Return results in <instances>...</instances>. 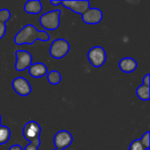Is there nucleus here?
Returning a JSON list of instances; mask_svg holds the SVG:
<instances>
[{
	"label": "nucleus",
	"mask_w": 150,
	"mask_h": 150,
	"mask_svg": "<svg viewBox=\"0 0 150 150\" xmlns=\"http://www.w3.org/2000/svg\"><path fill=\"white\" fill-rule=\"evenodd\" d=\"M37 40H40L41 41H48L50 40V37L46 31H39L33 25L27 24L23 26L15 35L14 43L18 46L25 44L32 45Z\"/></svg>",
	"instance_id": "f257e3e1"
},
{
	"label": "nucleus",
	"mask_w": 150,
	"mask_h": 150,
	"mask_svg": "<svg viewBox=\"0 0 150 150\" xmlns=\"http://www.w3.org/2000/svg\"><path fill=\"white\" fill-rule=\"evenodd\" d=\"M61 13L62 11L60 9L46 12L40 18V25L45 30H50V31L56 30L60 26Z\"/></svg>",
	"instance_id": "f03ea898"
},
{
	"label": "nucleus",
	"mask_w": 150,
	"mask_h": 150,
	"mask_svg": "<svg viewBox=\"0 0 150 150\" xmlns=\"http://www.w3.org/2000/svg\"><path fill=\"white\" fill-rule=\"evenodd\" d=\"M70 45L65 39L54 40L49 48V54L54 59H62L69 52Z\"/></svg>",
	"instance_id": "7ed1b4c3"
},
{
	"label": "nucleus",
	"mask_w": 150,
	"mask_h": 150,
	"mask_svg": "<svg viewBox=\"0 0 150 150\" xmlns=\"http://www.w3.org/2000/svg\"><path fill=\"white\" fill-rule=\"evenodd\" d=\"M87 57L93 67L99 68L103 66L106 61V52L102 47H93L89 50Z\"/></svg>",
	"instance_id": "20e7f679"
},
{
	"label": "nucleus",
	"mask_w": 150,
	"mask_h": 150,
	"mask_svg": "<svg viewBox=\"0 0 150 150\" xmlns=\"http://www.w3.org/2000/svg\"><path fill=\"white\" fill-rule=\"evenodd\" d=\"M15 69L17 71H23L33 64V56L31 53L25 50H17L15 51Z\"/></svg>",
	"instance_id": "39448f33"
},
{
	"label": "nucleus",
	"mask_w": 150,
	"mask_h": 150,
	"mask_svg": "<svg viewBox=\"0 0 150 150\" xmlns=\"http://www.w3.org/2000/svg\"><path fill=\"white\" fill-rule=\"evenodd\" d=\"M41 134L40 125L33 120L28 121L23 127V136L26 141L33 142L40 138Z\"/></svg>",
	"instance_id": "423d86ee"
},
{
	"label": "nucleus",
	"mask_w": 150,
	"mask_h": 150,
	"mask_svg": "<svg viewBox=\"0 0 150 150\" xmlns=\"http://www.w3.org/2000/svg\"><path fill=\"white\" fill-rule=\"evenodd\" d=\"M73 142L72 134L67 130H62L55 134L54 137V145L56 149H65Z\"/></svg>",
	"instance_id": "0eeeda50"
},
{
	"label": "nucleus",
	"mask_w": 150,
	"mask_h": 150,
	"mask_svg": "<svg viewBox=\"0 0 150 150\" xmlns=\"http://www.w3.org/2000/svg\"><path fill=\"white\" fill-rule=\"evenodd\" d=\"M61 4H62L65 8L69 9L73 12L76 14H83L88 9L91 8L90 6V1L88 0H78V1H61Z\"/></svg>",
	"instance_id": "6e6552de"
},
{
	"label": "nucleus",
	"mask_w": 150,
	"mask_h": 150,
	"mask_svg": "<svg viewBox=\"0 0 150 150\" xmlns=\"http://www.w3.org/2000/svg\"><path fill=\"white\" fill-rule=\"evenodd\" d=\"M11 86H12L13 91L17 94H18L19 96H22V97L28 96L32 91L31 84L29 83L27 79H25V77H22V76L16 77L12 81Z\"/></svg>",
	"instance_id": "1a4fd4ad"
},
{
	"label": "nucleus",
	"mask_w": 150,
	"mask_h": 150,
	"mask_svg": "<svg viewBox=\"0 0 150 150\" xmlns=\"http://www.w3.org/2000/svg\"><path fill=\"white\" fill-rule=\"evenodd\" d=\"M83 21L88 25H97L103 19V11L98 8H90L82 14Z\"/></svg>",
	"instance_id": "9d476101"
},
{
	"label": "nucleus",
	"mask_w": 150,
	"mask_h": 150,
	"mask_svg": "<svg viewBox=\"0 0 150 150\" xmlns=\"http://www.w3.org/2000/svg\"><path fill=\"white\" fill-rule=\"evenodd\" d=\"M28 71H29L30 76H33V78L43 77V76H47V74L48 73L47 67L42 62H37V63L31 64L30 67L28 68Z\"/></svg>",
	"instance_id": "9b49d317"
},
{
	"label": "nucleus",
	"mask_w": 150,
	"mask_h": 150,
	"mask_svg": "<svg viewBox=\"0 0 150 150\" xmlns=\"http://www.w3.org/2000/svg\"><path fill=\"white\" fill-rule=\"evenodd\" d=\"M137 62L131 57H125L121 59L119 62V67L122 72L132 73L137 69Z\"/></svg>",
	"instance_id": "f8f14e48"
},
{
	"label": "nucleus",
	"mask_w": 150,
	"mask_h": 150,
	"mask_svg": "<svg viewBox=\"0 0 150 150\" xmlns=\"http://www.w3.org/2000/svg\"><path fill=\"white\" fill-rule=\"evenodd\" d=\"M24 10L29 14H39L42 11V4L40 0H28L25 4Z\"/></svg>",
	"instance_id": "ddd939ff"
},
{
	"label": "nucleus",
	"mask_w": 150,
	"mask_h": 150,
	"mask_svg": "<svg viewBox=\"0 0 150 150\" xmlns=\"http://www.w3.org/2000/svg\"><path fill=\"white\" fill-rule=\"evenodd\" d=\"M136 95L141 100L149 101L150 99V87L144 84L140 85L136 90Z\"/></svg>",
	"instance_id": "4468645a"
},
{
	"label": "nucleus",
	"mask_w": 150,
	"mask_h": 150,
	"mask_svg": "<svg viewBox=\"0 0 150 150\" xmlns=\"http://www.w3.org/2000/svg\"><path fill=\"white\" fill-rule=\"evenodd\" d=\"M47 81L50 84L52 85H56L59 84L62 81V75L56 70H52L47 74Z\"/></svg>",
	"instance_id": "2eb2a0df"
},
{
	"label": "nucleus",
	"mask_w": 150,
	"mask_h": 150,
	"mask_svg": "<svg viewBox=\"0 0 150 150\" xmlns=\"http://www.w3.org/2000/svg\"><path fill=\"white\" fill-rule=\"evenodd\" d=\"M11 138V130L5 126L0 125V145L6 144Z\"/></svg>",
	"instance_id": "dca6fc26"
},
{
	"label": "nucleus",
	"mask_w": 150,
	"mask_h": 150,
	"mask_svg": "<svg viewBox=\"0 0 150 150\" xmlns=\"http://www.w3.org/2000/svg\"><path fill=\"white\" fill-rule=\"evenodd\" d=\"M142 143V145L145 148V149H150V132H146L142 138L139 140Z\"/></svg>",
	"instance_id": "f3484780"
},
{
	"label": "nucleus",
	"mask_w": 150,
	"mask_h": 150,
	"mask_svg": "<svg viewBox=\"0 0 150 150\" xmlns=\"http://www.w3.org/2000/svg\"><path fill=\"white\" fill-rule=\"evenodd\" d=\"M40 146V139L39 138L33 142H30L23 150H39Z\"/></svg>",
	"instance_id": "a211bd4d"
},
{
	"label": "nucleus",
	"mask_w": 150,
	"mask_h": 150,
	"mask_svg": "<svg viewBox=\"0 0 150 150\" xmlns=\"http://www.w3.org/2000/svg\"><path fill=\"white\" fill-rule=\"evenodd\" d=\"M11 18V11L8 9L0 10V22L6 23Z\"/></svg>",
	"instance_id": "6ab92c4d"
},
{
	"label": "nucleus",
	"mask_w": 150,
	"mask_h": 150,
	"mask_svg": "<svg viewBox=\"0 0 150 150\" xmlns=\"http://www.w3.org/2000/svg\"><path fill=\"white\" fill-rule=\"evenodd\" d=\"M129 150H146L145 148L142 145L141 142L139 140H134V142H132V143L130 144Z\"/></svg>",
	"instance_id": "aec40b11"
},
{
	"label": "nucleus",
	"mask_w": 150,
	"mask_h": 150,
	"mask_svg": "<svg viewBox=\"0 0 150 150\" xmlns=\"http://www.w3.org/2000/svg\"><path fill=\"white\" fill-rule=\"evenodd\" d=\"M6 23L0 22V39L4 38L6 33Z\"/></svg>",
	"instance_id": "412c9836"
},
{
	"label": "nucleus",
	"mask_w": 150,
	"mask_h": 150,
	"mask_svg": "<svg viewBox=\"0 0 150 150\" xmlns=\"http://www.w3.org/2000/svg\"><path fill=\"white\" fill-rule=\"evenodd\" d=\"M150 74H147L143 78V84L146 86H149L150 84Z\"/></svg>",
	"instance_id": "4be33fe9"
},
{
	"label": "nucleus",
	"mask_w": 150,
	"mask_h": 150,
	"mask_svg": "<svg viewBox=\"0 0 150 150\" xmlns=\"http://www.w3.org/2000/svg\"><path fill=\"white\" fill-rule=\"evenodd\" d=\"M9 150H23V148L19 144H15L10 147Z\"/></svg>",
	"instance_id": "5701e85b"
},
{
	"label": "nucleus",
	"mask_w": 150,
	"mask_h": 150,
	"mask_svg": "<svg viewBox=\"0 0 150 150\" xmlns=\"http://www.w3.org/2000/svg\"><path fill=\"white\" fill-rule=\"evenodd\" d=\"M50 4H53V5L57 6V5L61 4V1H54V0H50Z\"/></svg>",
	"instance_id": "b1692460"
},
{
	"label": "nucleus",
	"mask_w": 150,
	"mask_h": 150,
	"mask_svg": "<svg viewBox=\"0 0 150 150\" xmlns=\"http://www.w3.org/2000/svg\"><path fill=\"white\" fill-rule=\"evenodd\" d=\"M0 125H1V115H0Z\"/></svg>",
	"instance_id": "393cba45"
},
{
	"label": "nucleus",
	"mask_w": 150,
	"mask_h": 150,
	"mask_svg": "<svg viewBox=\"0 0 150 150\" xmlns=\"http://www.w3.org/2000/svg\"><path fill=\"white\" fill-rule=\"evenodd\" d=\"M54 150H62V149H54Z\"/></svg>",
	"instance_id": "a878e982"
},
{
	"label": "nucleus",
	"mask_w": 150,
	"mask_h": 150,
	"mask_svg": "<svg viewBox=\"0 0 150 150\" xmlns=\"http://www.w3.org/2000/svg\"><path fill=\"white\" fill-rule=\"evenodd\" d=\"M146 150H150V149H146Z\"/></svg>",
	"instance_id": "bb28decb"
}]
</instances>
